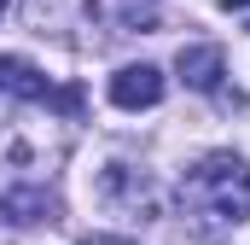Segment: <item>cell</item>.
Instances as JSON below:
<instances>
[{
    "instance_id": "6da1fadb",
    "label": "cell",
    "mask_w": 250,
    "mask_h": 245,
    "mask_svg": "<svg viewBox=\"0 0 250 245\" xmlns=\"http://www.w3.org/2000/svg\"><path fill=\"white\" fill-rule=\"evenodd\" d=\"M187 198L204 204L221 222H245L250 216V164L233 152H209L198 170L187 175Z\"/></svg>"
},
{
    "instance_id": "7a4b0ae2",
    "label": "cell",
    "mask_w": 250,
    "mask_h": 245,
    "mask_svg": "<svg viewBox=\"0 0 250 245\" xmlns=\"http://www.w3.org/2000/svg\"><path fill=\"white\" fill-rule=\"evenodd\" d=\"M163 99V70L157 64H123L117 76H111V105H123V111H151Z\"/></svg>"
},
{
    "instance_id": "3957f363",
    "label": "cell",
    "mask_w": 250,
    "mask_h": 245,
    "mask_svg": "<svg viewBox=\"0 0 250 245\" xmlns=\"http://www.w3.org/2000/svg\"><path fill=\"white\" fill-rule=\"evenodd\" d=\"M175 70H181V82H187V88L215 94V88H221V47H181Z\"/></svg>"
},
{
    "instance_id": "277c9868",
    "label": "cell",
    "mask_w": 250,
    "mask_h": 245,
    "mask_svg": "<svg viewBox=\"0 0 250 245\" xmlns=\"http://www.w3.org/2000/svg\"><path fill=\"white\" fill-rule=\"evenodd\" d=\"M0 88H6V94H18V99H53L47 76H41L29 59H18V53H6V59H0Z\"/></svg>"
},
{
    "instance_id": "5b68a950",
    "label": "cell",
    "mask_w": 250,
    "mask_h": 245,
    "mask_svg": "<svg viewBox=\"0 0 250 245\" xmlns=\"http://www.w3.org/2000/svg\"><path fill=\"white\" fill-rule=\"evenodd\" d=\"M0 216H6V222H47V216H53V198L35 193V187H29V193H6V198H0Z\"/></svg>"
},
{
    "instance_id": "8992f818",
    "label": "cell",
    "mask_w": 250,
    "mask_h": 245,
    "mask_svg": "<svg viewBox=\"0 0 250 245\" xmlns=\"http://www.w3.org/2000/svg\"><path fill=\"white\" fill-rule=\"evenodd\" d=\"M221 12H250V0H221Z\"/></svg>"
},
{
    "instance_id": "52a82bcc",
    "label": "cell",
    "mask_w": 250,
    "mask_h": 245,
    "mask_svg": "<svg viewBox=\"0 0 250 245\" xmlns=\"http://www.w3.org/2000/svg\"><path fill=\"white\" fill-rule=\"evenodd\" d=\"M0 12H6V0H0Z\"/></svg>"
}]
</instances>
